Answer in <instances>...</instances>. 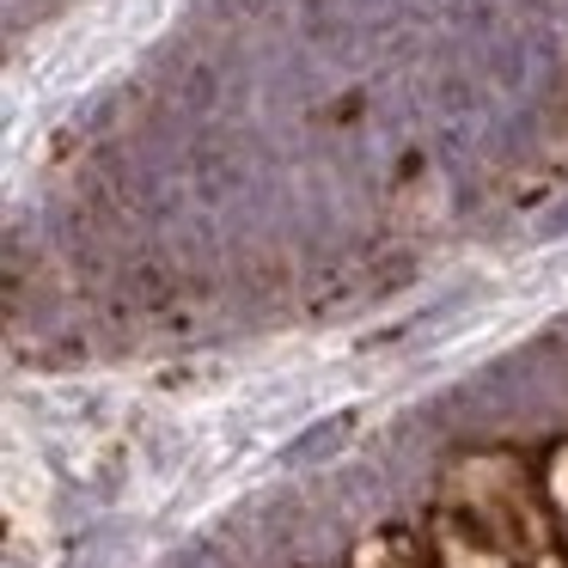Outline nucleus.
<instances>
[{"instance_id":"obj_1","label":"nucleus","mask_w":568,"mask_h":568,"mask_svg":"<svg viewBox=\"0 0 568 568\" xmlns=\"http://www.w3.org/2000/svg\"><path fill=\"white\" fill-rule=\"evenodd\" d=\"M446 568H507V562L489 550H470V544H446Z\"/></svg>"},{"instance_id":"obj_2","label":"nucleus","mask_w":568,"mask_h":568,"mask_svg":"<svg viewBox=\"0 0 568 568\" xmlns=\"http://www.w3.org/2000/svg\"><path fill=\"white\" fill-rule=\"evenodd\" d=\"M355 568H409V562H404L397 550H361V562H355Z\"/></svg>"},{"instance_id":"obj_3","label":"nucleus","mask_w":568,"mask_h":568,"mask_svg":"<svg viewBox=\"0 0 568 568\" xmlns=\"http://www.w3.org/2000/svg\"><path fill=\"white\" fill-rule=\"evenodd\" d=\"M550 483H556V501H562V507H568V453H562V458H556V477H550Z\"/></svg>"}]
</instances>
